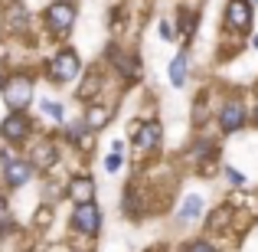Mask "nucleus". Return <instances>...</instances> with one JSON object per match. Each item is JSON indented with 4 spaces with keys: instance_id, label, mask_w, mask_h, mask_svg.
<instances>
[{
    "instance_id": "obj_15",
    "label": "nucleus",
    "mask_w": 258,
    "mask_h": 252,
    "mask_svg": "<svg viewBox=\"0 0 258 252\" xmlns=\"http://www.w3.org/2000/svg\"><path fill=\"white\" fill-rule=\"evenodd\" d=\"M229 220H232V207H229V203H222V207L209 216V229H222Z\"/></svg>"
},
{
    "instance_id": "obj_11",
    "label": "nucleus",
    "mask_w": 258,
    "mask_h": 252,
    "mask_svg": "<svg viewBox=\"0 0 258 252\" xmlns=\"http://www.w3.org/2000/svg\"><path fill=\"white\" fill-rule=\"evenodd\" d=\"M176 216H180V223L200 220V216H203V196H200V193H189L186 200L180 203V213H176Z\"/></svg>"
},
{
    "instance_id": "obj_14",
    "label": "nucleus",
    "mask_w": 258,
    "mask_h": 252,
    "mask_svg": "<svg viewBox=\"0 0 258 252\" xmlns=\"http://www.w3.org/2000/svg\"><path fill=\"white\" fill-rule=\"evenodd\" d=\"M111 118V112H108L105 105H88V112H85V128H92V131H98L105 121Z\"/></svg>"
},
{
    "instance_id": "obj_22",
    "label": "nucleus",
    "mask_w": 258,
    "mask_h": 252,
    "mask_svg": "<svg viewBox=\"0 0 258 252\" xmlns=\"http://www.w3.org/2000/svg\"><path fill=\"white\" fill-rule=\"evenodd\" d=\"M141 128H144V121H131V125H127V134H131V141L138 138V131H141Z\"/></svg>"
},
{
    "instance_id": "obj_9",
    "label": "nucleus",
    "mask_w": 258,
    "mask_h": 252,
    "mask_svg": "<svg viewBox=\"0 0 258 252\" xmlns=\"http://www.w3.org/2000/svg\"><path fill=\"white\" fill-rule=\"evenodd\" d=\"M69 196L76 203H92L95 200V183H92V177H76V180L69 183Z\"/></svg>"
},
{
    "instance_id": "obj_19",
    "label": "nucleus",
    "mask_w": 258,
    "mask_h": 252,
    "mask_svg": "<svg viewBox=\"0 0 258 252\" xmlns=\"http://www.w3.org/2000/svg\"><path fill=\"white\" fill-rule=\"evenodd\" d=\"M105 170H108V174L121 170V154H118V151H114V154H108V158H105Z\"/></svg>"
},
{
    "instance_id": "obj_24",
    "label": "nucleus",
    "mask_w": 258,
    "mask_h": 252,
    "mask_svg": "<svg viewBox=\"0 0 258 252\" xmlns=\"http://www.w3.org/2000/svg\"><path fill=\"white\" fill-rule=\"evenodd\" d=\"M4 210H7V200H4V196H0V213H4Z\"/></svg>"
},
{
    "instance_id": "obj_6",
    "label": "nucleus",
    "mask_w": 258,
    "mask_h": 252,
    "mask_svg": "<svg viewBox=\"0 0 258 252\" xmlns=\"http://www.w3.org/2000/svg\"><path fill=\"white\" fill-rule=\"evenodd\" d=\"M30 131H33V125H30V118H26L23 112H10L4 118V125H0V134H4L7 141H13V144L26 141V138H30Z\"/></svg>"
},
{
    "instance_id": "obj_13",
    "label": "nucleus",
    "mask_w": 258,
    "mask_h": 252,
    "mask_svg": "<svg viewBox=\"0 0 258 252\" xmlns=\"http://www.w3.org/2000/svg\"><path fill=\"white\" fill-rule=\"evenodd\" d=\"M160 141V125L157 121H144V128L138 131V138H134V144L138 147H154Z\"/></svg>"
},
{
    "instance_id": "obj_21",
    "label": "nucleus",
    "mask_w": 258,
    "mask_h": 252,
    "mask_svg": "<svg viewBox=\"0 0 258 252\" xmlns=\"http://www.w3.org/2000/svg\"><path fill=\"white\" fill-rule=\"evenodd\" d=\"M10 17H13V30H20V26H23V7H13Z\"/></svg>"
},
{
    "instance_id": "obj_3",
    "label": "nucleus",
    "mask_w": 258,
    "mask_h": 252,
    "mask_svg": "<svg viewBox=\"0 0 258 252\" xmlns=\"http://www.w3.org/2000/svg\"><path fill=\"white\" fill-rule=\"evenodd\" d=\"M46 23H49V33L56 36H69L72 23H76V7L69 0H56V4L46 7Z\"/></svg>"
},
{
    "instance_id": "obj_23",
    "label": "nucleus",
    "mask_w": 258,
    "mask_h": 252,
    "mask_svg": "<svg viewBox=\"0 0 258 252\" xmlns=\"http://www.w3.org/2000/svg\"><path fill=\"white\" fill-rule=\"evenodd\" d=\"M160 36H164V39H173V26L164 23V20H160Z\"/></svg>"
},
{
    "instance_id": "obj_7",
    "label": "nucleus",
    "mask_w": 258,
    "mask_h": 252,
    "mask_svg": "<svg viewBox=\"0 0 258 252\" xmlns=\"http://www.w3.org/2000/svg\"><path fill=\"white\" fill-rule=\"evenodd\" d=\"M33 170H36L33 161H23V158L4 161V180H7V187H23V183L33 177Z\"/></svg>"
},
{
    "instance_id": "obj_10",
    "label": "nucleus",
    "mask_w": 258,
    "mask_h": 252,
    "mask_svg": "<svg viewBox=\"0 0 258 252\" xmlns=\"http://www.w3.org/2000/svg\"><path fill=\"white\" fill-rule=\"evenodd\" d=\"M108 59L114 63V69H118L121 76L138 79V72H141V63H138V59H131V56H124V53H118L114 46H111V53H108Z\"/></svg>"
},
{
    "instance_id": "obj_8",
    "label": "nucleus",
    "mask_w": 258,
    "mask_h": 252,
    "mask_svg": "<svg viewBox=\"0 0 258 252\" xmlns=\"http://www.w3.org/2000/svg\"><path fill=\"white\" fill-rule=\"evenodd\" d=\"M242 125H245V105H242L239 98L226 102V105H222V115H219V128L226 134H232V131H239Z\"/></svg>"
},
{
    "instance_id": "obj_17",
    "label": "nucleus",
    "mask_w": 258,
    "mask_h": 252,
    "mask_svg": "<svg viewBox=\"0 0 258 252\" xmlns=\"http://www.w3.org/2000/svg\"><path fill=\"white\" fill-rule=\"evenodd\" d=\"M180 20H183V23H180V30L189 36V33L196 30V13H180Z\"/></svg>"
},
{
    "instance_id": "obj_1",
    "label": "nucleus",
    "mask_w": 258,
    "mask_h": 252,
    "mask_svg": "<svg viewBox=\"0 0 258 252\" xmlns=\"http://www.w3.org/2000/svg\"><path fill=\"white\" fill-rule=\"evenodd\" d=\"M0 92H4V105L10 112H26L33 102V79L17 72V76H7L0 82Z\"/></svg>"
},
{
    "instance_id": "obj_26",
    "label": "nucleus",
    "mask_w": 258,
    "mask_h": 252,
    "mask_svg": "<svg viewBox=\"0 0 258 252\" xmlns=\"http://www.w3.org/2000/svg\"><path fill=\"white\" fill-rule=\"evenodd\" d=\"M255 125H258V108H255Z\"/></svg>"
},
{
    "instance_id": "obj_5",
    "label": "nucleus",
    "mask_w": 258,
    "mask_h": 252,
    "mask_svg": "<svg viewBox=\"0 0 258 252\" xmlns=\"http://www.w3.org/2000/svg\"><path fill=\"white\" fill-rule=\"evenodd\" d=\"M222 20H226V30H248L252 26V0H229Z\"/></svg>"
},
{
    "instance_id": "obj_16",
    "label": "nucleus",
    "mask_w": 258,
    "mask_h": 252,
    "mask_svg": "<svg viewBox=\"0 0 258 252\" xmlns=\"http://www.w3.org/2000/svg\"><path fill=\"white\" fill-rule=\"evenodd\" d=\"M39 108H43L49 118H56V121H62V115H66L62 105H59V102H52V98H43V102H39Z\"/></svg>"
},
{
    "instance_id": "obj_12",
    "label": "nucleus",
    "mask_w": 258,
    "mask_h": 252,
    "mask_svg": "<svg viewBox=\"0 0 258 252\" xmlns=\"http://www.w3.org/2000/svg\"><path fill=\"white\" fill-rule=\"evenodd\" d=\"M186 69H189V56H186V53H176L173 63H170V85L173 88L186 85Z\"/></svg>"
},
{
    "instance_id": "obj_27",
    "label": "nucleus",
    "mask_w": 258,
    "mask_h": 252,
    "mask_svg": "<svg viewBox=\"0 0 258 252\" xmlns=\"http://www.w3.org/2000/svg\"><path fill=\"white\" fill-rule=\"evenodd\" d=\"M0 82H4V79H0Z\"/></svg>"
},
{
    "instance_id": "obj_18",
    "label": "nucleus",
    "mask_w": 258,
    "mask_h": 252,
    "mask_svg": "<svg viewBox=\"0 0 258 252\" xmlns=\"http://www.w3.org/2000/svg\"><path fill=\"white\" fill-rule=\"evenodd\" d=\"M186 252H216V249H213V242H206V239H193L186 246Z\"/></svg>"
},
{
    "instance_id": "obj_20",
    "label": "nucleus",
    "mask_w": 258,
    "mask_h": 252,
    "mask_svg": "<svg viewBox=\"0 0 258 252\" xmlns=\"http://www.w3.org/2000/svg\"><path fill=\"white\" fill-rule=\"evenodd\" d=\"M226 177H229V183H235V187H242V183H245V174H242V170H235V167H226Z\"/></svg>"
},
{
    "instance_id": "obj_4",
    "label": "nucleus",
    "mask_w": 258,
    "mask_h": 252,
    "mask_svg": "<svg viewBox=\"0 0 258 252\" xmlns=\"http://www.w3.org/2000/svg\"><path fill=\"white\" fill-rule=\"evenodd\" d=\"M72 229L76 233H85V236H95L101 229V213L98 207L92 203H76V210H72Z\"/></svg>"
},
{
    "instance_id": "obj_2",
    "label": "nucleus",
    "mask_w": 258,
    "mask_h": 252,
    "mask_svg": "<svg viewBox=\"0 0 258 252\" xmlns=\"http://www.w3.org/2000/svg\"><path fill=\"white\" fill-rule=\"evenodd\" d=\"M79 56H76V49H59L56 56L49 59V66H46V72H49V79L52 82H72V79L79 76Z\"/></svg>"
},
{
    "instance_id": "obj_25",
    "label": "nucleus",
    "mask_w": 258,
    "mask_h": 252,
    "mask_svg": "<svg viewBox=\"0 0 258 252\" xmlns=\"http://www.w3.org/2000/svg\"><path fill=\"white\" fill-rule=\"evenodd\" d=\"M252 46H255V49H258V33H255V39H252Z\"/></svg>"
}]
</instances>
